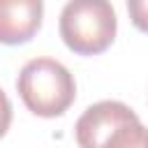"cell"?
<instances>
[{
  "instance_id": "cell-1",
  "label": "cell",
  "mask_w": 148,
  "mask_h": 148,
  "mask_svg": "<svg viewBox=\"0 0 148 148\" xmlns=\"http://www.w3.org/2000/svg\"><path fill=\"white\" fill-rule=\"evenodd\" d=\"M16 90L28 111L39 118L62 116L76 97L74 76L62 62L53 58L28 60L18 72Z\"/></svg>"
},
{
  "instance_id": "cell-2",
  "label": "cell",
  "mask_w": 148,
  "mask_h": 148,
  "mask_svg": "<svg viewBox=\"0 0 148 148\" xmlns=\"http://www.w3.org/2000/svg\"><path fill=\"white\" fill-rule=\"evenodd\" d=\"M60 37L76 56H97L116 39L118 18L111 0H69L60 12Z\"/></svg>"
},
{
  "instance_id": "cell-3",
  "label": "cell",
  "mask_w": 148,
  "mask_h": 148,
  "mask_svg": "<svg viewBox=\"0 0 148 148\" xmlns=\"http://www.w3.org/2000/svg\"><path fill=\"white\" fill-rule=\"evenodd\" d=\"M139 116L123 102L104 99L88 106L74 125V136L79 148H102L104 141L125 123L136 120Z\"/></svg>"
},
{
  "instance_id": "cell-4",
  "label": "cell",
  "mask_w": 148,
  "mask_h": 148,
  "mask_svg": "<svg viewBox=\"0 0 148 148\" xmlns=\"http://www.w3.org/2000/svg\"><path fill=\"white\" fill-rule=\"evenodd\" d=\"M44 16V0H0V39L7 46L30 42Z\"/></svg>"
},
{
  "instance_id": "cell-5",
  "label": "cell",
  "mask_w": 148,
  "mask_h": 148,
  "mask_svg": "<svg viewBox=\"0 0 148 148\" xmlns=\"http://www.w3.org/2000/svg\"><path fill=\"white\" fill-rule=\"evenodd\" d=\"M102 148H148V127L141 125V120H130L120 125Z\"/></svg>"
},
{
  "instance_id": "cell-6",
  "label": "cell",
  "mask_w": 148,
  "mask_h": 148,
  "mask_svg": "<svg viewBox=\"0 0 148 148\" xmlns=\"http://www.w3.org/2000/svg\"><path fill=\"white\" fill-rule=\"evenodd\" d=\"M127 14L136 30L148 32V0H127Z\"/></svg>"
}]
</instances>
